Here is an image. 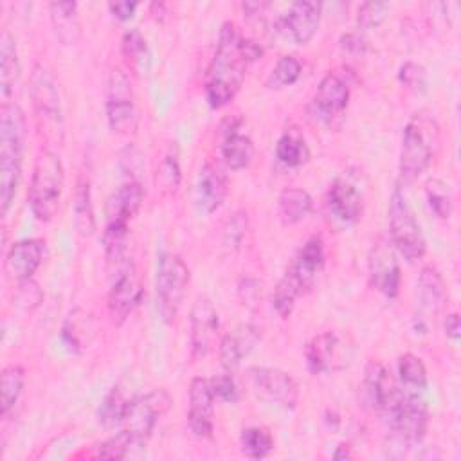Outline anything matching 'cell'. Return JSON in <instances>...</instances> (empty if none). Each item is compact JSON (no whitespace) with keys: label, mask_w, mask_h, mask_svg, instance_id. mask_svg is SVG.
Instances as JSON below:
<instances>
[{"label":"cell","mask_w":461,"mask_h":461,"mask_svg":"<svg viewBox=\"0 0 461 461\" xmlns=\"http://www.w3.org/2000/svg\"><path fill=\"white\" fill-rule=\"evenodd\" d=\"M121 50L122 54L133 61V63H140L148 52V45H146V38L142 36V32L139 29H130L122 34L121 40Z\"/></svg>","instance_id":"obj_44"},{"label":"cell","mask_w":461,"mask_h":461,"mask_svg":"<svg viewBox=\"0 0 461 461\" xmlns=\"http://www.w3.org/2000/svg\"><path fill=\"white\" fill-rule=\"evenodd\" d=\"M313 207L310 193L303 187H285L277 196V214L283 225L303 221Z\"/></svg>","instance_id":"obj_30"},{"label":"cell","mask_w":461,"mask_h":461,"mask_svg":"<svg viewBox=\"0 0 461 461\" xmlns=\"http://www.w3.org/2000/svg\"><path fill=\"white\" fill-rule=\"evenodd\" d=\"M259 339L261 330L254 324H243L232 333H225L218 344V357L223 371L234 373L240 367L241 358L259 342Z\"/></svg>","instance_id":"obj_24"},{"label":"cell","mask_w":461,"mask_h":461,"mask_svg":"<svg viewBox=\"0 0 461 461\" xmlns=\"http://www.w3.org/2000/svg\"><path fill=\"white\" fill-rule=\"evenodd\" d=\"M398 79L416 94H423L429 85L427 68L416 61H405L398 70Z\"/></svg>","instance_id":"obj_42"},{"label":"cell","mask_w":461,"mask_h":461,"mask_svg":"<svg viewBox=\"0 0 461 461\" xmlns=\"http://www.w3.org/2000/svg\"><path fill=\"white\" fill-rule=\"evenodd\" d=\"M211 380V387H212V393H214V398H220L223 402H229V403H236L238 398H240V391H238V385L232 378V373H221L218 376H212L209 378Z\"/></svg>","instance_id":"obj_45"},{"label":"cell","mask_w":461,"mask_h":461,"mask_svg":"<svg viewBox=\"0 0 461 461\" xmlns=\"http://www.w3.org/2000/svg\"><path fill=\"white\" fill-rule=\"evenodd\" d=\"M441 146V128L429 112H416L405 124L400 149V178L412 182L425 173Z\"/></svg>","instance_id":"obj_3"},{"label":"cell","mask_w":461,"mask_h":461,"mask_svg":"<svg viewBox=\"0 0 461 461\" xmlns=\"http://www.w3.org/2000/svg\"><path fill=\"white\" fill-rule=\"evenodd\" d=\"M247 380L256 396L272 405L295 409L299 403V385L295 378L283 369L252 366L247 369Z\"/></svg>","instance_id":"obj_10"},{"label":"cell","mask_w":461,"mask_h":461,"mask_svg":"<svg viewBox=\"0 0 461 461\" xmlns=\"http://www.w3.org/2000/svg\"><path fill=\"white\" fill-rule=\"evenodd\" d=\"M238 292H240V295H241V301H243V304H247V306H252V304H256V303L259 301V295H261V286H259V283H258L256 279H252V277H247V279H241Z\"/></svg>","instance_id":"obj_48"},{"label":"cell","mask_w":461,"mask_h":461,"mask_svg":"<svg viewBox=\"0 0 461 461\" xmlns=\"http://www.w3.org/2000/svg\"><path fill=\"white\" fill-rule=\"evenodd\" d=\"M74 227L79 236L88 238L95 230V216L92 205V193L90 182L86 176H79L74 193Z\"/></svg>","instance_id":"obj_34"},{"label":"cell","mask_w":461,"mask_h":461,"mask_svg":"<svg viewBox=\"0 0 461 461\" xmlns=\"http://www.w3.org/2000/svg\"><path fill=\"white\" fill-rule=\"evenodd\" d=\"M362 389H364L366 402L371 405V409L384 414L385 418L396 409V405L403 398V391L398 380L378 360L367 362L364 371Z\"/></svg>","instance_id":"obj_14"},{"label":"cell","mask_w":461,"mask_h":461,"mask_svg":"<svg viewBox=\"0 0 461 461\" xmlns=\"http://www.w3.org/2000/svg\"><path fill=\"white\" fill-rule=\"evenodd\" d=\"M389 241L407 261L416 263L427 252V241L405 194L396 187L389 198Z\"/></svg>","instance_id":"obj_6"},{"label":"cell","mask_w":461,"mask_h":461,"mask_svg":"<svg viewBox=\"0 0 461 461\" xmlns=\"http://www.w3.org/2000/svg\"><path fill=\"white\" fill-rule=\"evenodd\" d=\"M128 402L130 400L124 396L121 387H112L110 393L103 398V402L97 409V421L104 429L121 427V421H122V416L126 412Z\"/></svg>","instance_id":"obj_37"},{"label":"cell","mask_w":461,"mask_h":461,"mask_svg":"<svg viewBox=\"0 0 461 461\" xmlns=\"http://www.w3.org/2000/svg\"><path fill=\"white\" fill-rule=\"evenodd\" d=\"M27 121L22 106L4 101L0 106V214L11 209L22 178Z\"/></svg>","instance_id":"obj_2"},{"label":"cell","mask_w":461,"mask_h":461,"mask_svg":"<svg viewBox=\"0 0 461 461\" xmlns=\"http://www.w3.org/2000/svg\"><path fill=\"white\" fill-rule=\"evenodd\" d=\"M276 157L286 167H299L310 160V148L297 128H286L276 142Z\"/></svg>","instance_id":"obj_31"},{"label":"cell","mask_w":461,"mask_h":461,"mask_svg":"<svg viewBox=\"0 0 461 461\" xmlns=\"http://www.w3.org/2000/svg\"><path fill=\"white\" fill-rule=\"evenodd\" d=\"M340 41H342V47H344L346 50H349V52H362L364 47H366V41H364L362 36L357 34V32H348V34H344Z\"/></svg>","instance_id":"obj_51"},{"label":"cell","mask_w":461,"mask_h":461,"mask_svg":"<svg viewBox=\"0 0 461 461\" xmlns=\"http://www.w3.org/2000/svg\"><path fill=\"white\" fill-rule=\"evenodd\" d=\"M366 178L358 167L340 171L328 187L326 212L337 229L353 227L364 214Z\"/></svg>","instance_id":"obj_5"},{"label":"cell","mask_w":461,"mask_h":461,"mask_svg":"<svg viewBox=\"0 0 461 461\" xmlns=\"http://www.w3.org/2000/svg\"><path fill=\"white\" fill-rule=\"evenodd\" d=\"M182 180V169H180V151L176 142H169L164 149L157 171H155V185L160 193L171 194L178 189Z\"/></svg>","instance_id":"obj_33"},{"label":"cell","mask_w":461,"mask_h":461,"mask_svg":"<svg viewBox=\"0 0 461 461\" xmlns=\"http://www.w3.org/2000/svg\"><path fill=\"white\" fill-rule=\"evenodd\" d=\"M425 196L429 202L430 211L441 218L448 220L452 214V194L448 191V185L438 178H432L425 184Z\"/></svg>","instance_id":"obj_40"},{"label":"cell","mask_w":461,"mask_h":461,"mask_svg":"<svg viewBox=\"0 0 461 461\" xmlns=\"http://www.w3.org/2000/svg\"><path fill=\"white\" fill-rule=\"evenodd\" d=\"M41 301V290L40 285L34 279L20 281L18 285V294H16V304L23 306V310L36 308Z\"/></svg>","instance_id":"obj_46"},{"label":"cell","mask_w":461,"mask_h":461,"mask_svg":"<svg viewBox=\"0 0 461 461\" xmlns=\"http://www.w3.org/2000/svg\"><path fill=\"white\" fill-rule=\"evenodd\" d=\"M65 185V169L58 153L52 149H41L36 157L27 200L31 211L38 221H50L58 209Z\"/></svg>","instance_id":"obj_4"},{"label":"cell","mask_w":461,"mask_h":461,"mask_svg":"<svg viewBox=\"0 0 461 461\" xmlns=\"http://www.w3.org/2000/svg\"><path fill=\"white\" fill-rule=\"evenodd\" d=\"M261 54V45L243 38L236 23H221L216 50L205 72V99L211 108H223L236 97L249 63L256 61Z\"/></svg>","instance_id":"obj_1"},{"label":"cell","mask_w":461,"mask_h":461,"mask_svg":"<svg viewBox=\"0 0 461 461\" xmlns=\"http://www.w3.org/2000/svg\"><path fill=\"white\" fill-rule=\"evenodd\" d=\"M322 5L313 0H299L290 5V9L277 20L279 31H283L294 43H308L321 23Z\"/></svg>","instance_id":"obj_21"},{"label":"cell","mask_w":461,"mask_h":461,"mask_svg":"<svg viewBox=\"0 0 461 461\" xmlns=\"http://www.w3.org/2000/svg\"><path fill=\"white\" fill-rule=\"evenodd\" d=\"M137 7H139L137 2H110V4H108L110 13H112L117 20H121V22L130 20V18L135 14V9H137Z\"/></svg>","instance_id":"obj_49"},{"label":"cell","mask_w":461,"mask_h":461,"mask_svg":"<svg viewBox=\"0 0 461 461\" xmlns=\"http://www.w3.org/2000/svg\"><path fill=\"white\" fill-rule=\"evenodd\" d=\"M416 292H418L420 308L429 315H436L447 306V301H448L447 283L441 272L432 265H427L421 268L416 283Z\"/></svg>","instance_id":"obj_27"},{"label":"cell","mask_w":461,"mask_h":461,"mask_svg":"<svg viewBox=\"0 0 461 461\" xmlns=\"http://www.w3.org/2000/svg\"><path fill=\"white\" fill-rule=\"evenodd\" d=\"M31 99L36 115L47 124L61 126V99L54 76L40 63L34 65L31 74Z\"/></svg>","instance_id":"obj_19"},{"label":"cell","mask_w":461,"mask_h":461,"mask_svg":"<svg viewBox=\"0 0 461 461\" xmlns=\"http://www.w3.org/2000/svg\"><path fill=\"white\" fill-rule=\"evenodd\" d=\"M144 288L137 274L135 263L126 259L122 265L113 268L112 285L108 290V310L113 322L121 324L130 317V313L140 304Z\"/></svg>","instance_id":"obj_12"},{"label":"cell","mask_w":461,"mask_h":461,"mask_svg":"<svg viewBox=\"0 0 461 461\" xmlns=\"http://www.w3.org/2000/svg\"><path fill=\"white\" fill-rule=\"evenodd\" d=\"M169 403L171 398L166 389H153L146 394L130 398L121 421V430H124L135 445H142L169 409Z\"/></svg>","instance_id":"obj_8"},{"label":"cell","mask_w":461,"mask_h":461,"mask_svg":"<svg viewBox=\"0 0 461 461\" xmlns=\"http://www.w3.org/2000/svg\"><path fill=\"white\" fill-rule=\"evenodd\" d=\"M349 103V85L348 81L337 74V72H328L313 95V112L315 115L326 122L333 124L337 119H340L348 108Z\"/></svg>","instance_id":"obj_18"},{"label":"cell","mask_w":461,"mask_h":461,"mask_svg":"<svg viewBox=\"0 0 461 461\" xmlns=\"http://www.w3.org/2000/svg\"><path fill=\"white\" fill-rule=\"evenodd\" d=\"M301 72H303L301 61L290 54H285L276 61V65L267 79V86L268 88L290 86L301 77Z\"/></svg>","instance_id":"obj_38"},{"label":"cell","mask_w":461,"mask_h":461,"mask_svg":"<svg viewBox=\"0 0 461 461\" xmlns=\"http://www.w3.org/2000/svg\"><path fill=\"white\" fill-rule=\"evenodd\" d=\"M45 256V241L41 238H27L13 243L4 259V272L9 279H32Z\"/></svg>","instance_id":"obj_23"},{"label":"cell","mask_w":461,"mask_h":461,"mask_svg":"<svg viewBox=\"0 0 461 461\" xmlns=\"http://www.w3.org/2000/svg\"><path fill=\"white\" fill-rule=\"evenodd\" d=\"M131 447H135V443L131 441V438H130L124 430H119L117 434L110 436V438L104 439L101 445H97L95 457H103V459H122V457H126V454L130 452Z\"/></svg>","instance_id":"obj_41"},{"label":"cell","mask_w":461,"mask_h":461,"mask_svg":"<svg viewBox=\"0 0 461 461\" xmlns=\"http://www.w3.org/2000/svg\"><path fill=\"white\" fill-rule=\"evenodd\" d=\"M443 330H445V335L448 339H452L454 342L459 340L461 337V322H459V315L454 312V313H447L445 319H443Z\"/></svg>","instance_id":"obj_50"},{"label":"cell","mask_w":461,"mask_h":461,"mask_svg":"<svg viewBox=\"0 0 461 461\" xmlns=\"http://www.w3.org/2000/svg\"><path fill=\"white\" fill-rule=\"evenodd\" d=\"M106 121L113 133L126 135L137 126V108L128 74L122 68H113L108 76L106 90Z\"/></svg>","instance_id":"obj_11"},{"label":"cell","mask_w":461,"mask_h":461,"mask_svg":"<svg viewBox=\"0 0 461 461\" xmlns=\"http://www.w3.org/2000/svg\"><path fill=\"white\" fill-rule=\"evenodd\" d=\"M393 434L407 445H416L423 439L429 427V407L421 394L403 393L396 409L387 416Z\"/></svg>","instance_id":"obj_15"},{"label":"cell","mask_w":461,"mask_h":461,"mask_svg":"<svg viewBox=\"0 0 461 461\" xmlns=\"http://www.w3.org/2000/svg\"><path fill=\"white\" fill-rule=\"evenodd\" d=\"M301 295L303 294L297 288V285L286 274H283V277L279 279V283L274 288L272 306H274V310L277 312V315L281 319H288L292 315V312H294L297 297H301Z\"/></svg>","instance_id":"obj_39"},{"label":"cell","mask_w":461,"mask_h":461,"mask_svg":"<svg viewBox=\"0 0 461 461\" xmlns=\"http://www.w3.org/2000/svg\"><path fill=\"white\" fill-rule=\"evenodd\" d=\"M333 457H335V459H348V457H351L349 447H348V445H339L337 450H335V454H333Z\"/></svg>","instance_id":"obj_52"},{"label":"cell","mask_w":461,"mask_h":461,"mask_svg":"<svg viewBox=\"0 0 461 461\" xmlns=\"http://www.w3.org/2000/svg\"><path fill=\"white\" fill-rule=\"evenodd\" d=\"M240 124H241V119H236V121L227 119L221 126L223 137H221V144H220V153H221L225 166L234 171L249 167L254 158V153H256L252 139L249 135H243L238 131Z\"/></svg>","instance_id":"obj_25"},{"label":"cell","mask_w":461,"mask_h":461,"mask_svg":"<svg viewBox=\"0 0 461 461\" xmlns=\"http://www.w3.org/2000/svg\"><path fill=\"white\" fill-rule=\"evenodd\" d=\"M49 13H50V23L59 38L61 43L65 45H74L77 43L81 36V22L77 14V4L76 2H52L49 4Z\"/></svg>","instance_id":"obj_29"},{"label":"cell","mask_w":461,"mask_h":461,"mask_svg":"<svg viewBox=\"0 0 461 461\" xmlns=\"http://www.w3.org/2000/svg\"><path fill=\"white\" fill-rule=\"evenodd\" d=\"M189 279H191V272L180 256L171 252L160 254L158 265H157L155 286H157V310L164 319V322L171 324L176 319L187 294Z\"/></svg>","instance_id":"obj_7"},{"label":"cell","mask_w":461,"mask_h":461,"mask_svg":"<svg viewBox=\"0 0 461 461\" xmlns=\"http://www.w3.org/2000/svg\"><path fill=\"white\" fill-rule=\"evenodd\" d=\"M25 385V369L20 364H9L2 369L0 389H2V414L7 416L9 411L16 405L23 393Z\"/></svg>","instance_id":"obj_35"},{"label":"cell","mask_w":461,"mask_h":461,"mask_svg":"<svg viewBox=\"0 0 461 461\" xmlns=\"http://www.w3.org/2000/svg\"><path fill=\"white\" fill-rule=\"evenodd\" d=\"M20 74L22 65L18 59L14 38L7 29H4L0 36V92L4 101H9V97L14 94V88L20 81Z\"/></svg>","instance_id":"obj_28"},{"label":"cell","mask_w":461,"mask_h":461,"mask_svg":"<svg viewBox=\"0 0 461 461\" xmlns=\"http://www.w3.org/2000/svg\"><path fill=\"white\" fill-rule=\"evenodd\" d=\"M245 232H247V214L243 211H238L230 216V220L227 221V227L223 230L227 245L238 247L241 243Z\"/></svg>","instance_id":"obj_47"},{"label":"cell","mask_w":461,"mask_h":461,"mask_svg":"<svg viewBox=\"0 0 461 461\" xmlns=\"http://www.w3.org/2000/svg\"><path fill=\"white\" fill-rule=\"evenodd\" d=\"M389 9H391V5L387 2H366V4H362L358 7V13H357L358 27L371 29V27L380 25L387 18Z\"/></svg>","instance_id":"obj_43"},{"label":"cell","mask_w":461,"mask_h":461,"mask_svg":"<svg viewBox=\"0 0 461 461\" xmlns=\"http://www.w3.org/2000/svg\"><path fill=\"white\" fill-rule=\"evenodd\" d=\"M218 328L220 319L212 301L203 294L196 295L189 315V340L194 357L202 358L212 349L218 337Z\"/></svg>","instance_id":"obj_16"},{"label":"cell","mask_w":461,"mask_h":461,"mask_svg":"<svg viewBox=\"0 0 461 461\" xmlns=\"http://www.w3.org/2000/svg\"><path fill=\"white\" fill-rule=\"evenodd\" d=\"M367 272L371 286L378 290L382 295L394 299L400 294L402 270L398 252L394 250L389 240L378 238L373 243L367 258Z\"/></svg>","instance_id":"obj_13"},{"label":"cell","mask_w":461,"mask_h":461,"mask_svg":"<svg viewBox=\"0 0 461 461\" xmlns=\"http://www.w3.org/2000/svg\"><path fill=\"white\" fill-rule=\"evenodd\" d=\"M304 357L310 373H335L349 367L355 357V346L348 335L339 331H322L306 344Z\"/></svg>","instance_id":"obj_9"},{"label":"cell","mask_w":461,"mask_h":461,"mask_svg":"<svg viewBox=\"0 0 461 461\" xmlns=\"http://www.w3.org/2000/svg\"><path fill=\"white\" fill-rule=\"evenodd\" d=\"M324 243L321 236H312L301 245V249L286 267L285 274L297 285V288L304 295L313 288L319 274L324 268Z\"/></svg>","instance_id":"obj_17"},{"label":"cell","mask_w":461,"mask_h":461,"mask_svg":"<svg viewBox=\"0 0 461 461\" xmlns=\"http://www.w3.org/2000/svg\"><path fill=\"white\" fill-rule=\"evenodd\" d=\"M229 194V178L218 162H205L196 176L194 202L203 214H212Z\"/></svg>","instance_id":"obj_22"},{"label":"cell","mask_w":461,"mask_h":461,"mask_svg":"<svg viewBox=\"0 0 461 461\" xmlns=\"http://www.w3.org/2000/svg\"><path fill=\"white\" fill-rule=\"evenodd\" d=\"M241 452L250 459H263L274 450V438L263 425H252L240 434Z\"/></svg>","instance_id":"obj_36"},{"label":"cell","mask_w":461,"mask_h":461,"mask_svg":"<svg viewBox=\"0 0 461 461\" xmlns=\"http://www.w3.org/2000/svg\"><path fill=\"white\" fill-rule=\"evenodd\" d=\"M398 384L403 393L421 394L427 389L429 376L423 360L414 353H403L398 358Z\"/></svg>","instance_id":"obj_32"},{"label":"cell","mask_w":461,"mask_h":461,"mask_svg":"<svg viewBox=\"0 0 461 461\" xmlns=\"http://www.w3.org/2000/svg\"><path fill=\"white\" fill-rule=\"evenodd\" d=\"M214 393L211 380L196 376L189 384L187 425L196 438H212L214 432Z\"/></svg>","instance_id":"obj_20"},{"label":"cell","mask_w":461,"mask_h":461,"mask_svg":"<svg viewBox=\"0 0 461 461\" xmlns=\"http://www.w3.org/2000/svg\"><path fill=\"white\" fill-rule=\"evenodd\" d=\"M144 194V187L139 180H130L117 187L106 200V223L128 225L140 211Z\"/></svg>","instance_id":"obj_26"}]
</instances>
